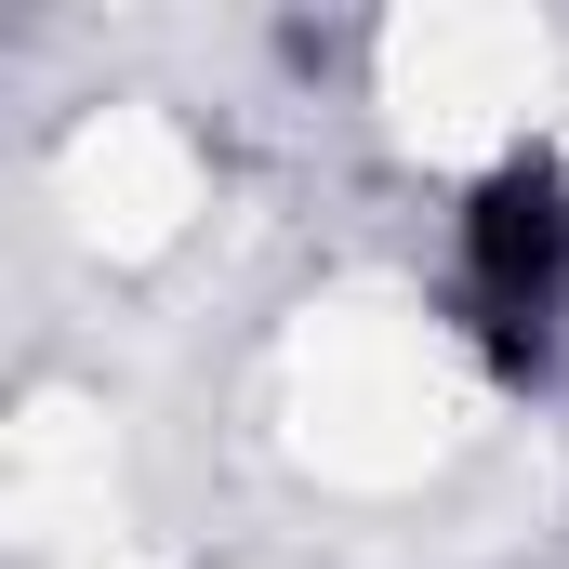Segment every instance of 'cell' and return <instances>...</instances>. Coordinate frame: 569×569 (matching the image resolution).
<instances>
[{
	"label": "cell",
	"instance_id": "6da1fadb",
	"mask_svg": "<svg viewBox=\"0 0 569 569\" xmlns=\"http://www.w3.org/2000/svg\"><path fill=\"white\" fill-rule=\"evenodd\" d=\"M437 331L490 398L569 385V133L477 146L437 199Z\"/></svg>",
	"mask_w": 569,
	"mask_h": 569
}]
</instances>
